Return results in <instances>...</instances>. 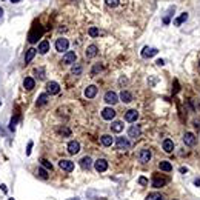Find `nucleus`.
I'll return each mask as SVG.
<instances>
[{
    "mask_svg": "<svg viewBox=\"0 0 200 200\" xmlns=\"http://www.w3.org/2000/svg\"><path fill=\"white\" fill-rule=\"evenodd\" d=\"M68 46H69V42H68V39H57V42H56V49L59 51V52H63V51H68Z\"/></svg>",
    "mask_w": 200,
    "mask_h": 200,
    "instance_id": "nucleus-1",
    "label": "nucleus"
},
{
    "mask_svg": "<svg viewBox=\"0 0 200 200\" xmlns=\"http://www.w3.org/2000/svg\"><path fill=\"white\" fill-rule=\"evenodd\" d=\"M94 168H95V171H98V172H105V171L108 169V162H106L105 159H98V160L94 162Z\"/></svg>",
    "mask_w": 200,
    "mask_h": 200,
    "instance_id": "nucleus-2",
    "label": "nucleus"
},
{
    "mask_svg": "<svg viewBox=\"0 0 200 200\" xmlns=\"http://www.w3.org/2000/svg\"><path fill=\"white\" fill-rule=\"evenodd\" d=\"M75 60H77V54L74 51H66V54L63 56V62L62 63L71 65V63H75Z\"/></svg>",
    "mask_w": 200,
    "mask_h": 200,
    "instance_id": "nucleus-3",
    "label": "nucleus"
},
{
    "mask_svg": "<svg viewBox=\"0 0 200 200\" xmlns=\"http://www.w3.org/2000/svg\"><path fill=\"white\" fill-rule=\"evenodd\" d=\"M59 166H60V169H63V171H66V172H71V171L74 169V163H72L71 160H66V159H62V160L59 162Z\"/></svg>",
    "mask_w": 200,
    "mask_h": 200,
    "instance_id": "nucleus-4",
    "label": "nucleus"
},
{
    "mask_svg": "<svg viewBox=\"0 0 200 200\" xmlns=\"http://www.w3.org/2000/svg\"><path fill=\"white\" fill-rule=\"evenodd\" d=\"M105 102L110 103V105H116V103L119 102V97H117V94H116L114 91H108V92L105 94Z\"/></svg>",
    "mask_w": 200,
    "mask_h": 200,
    "instance_id": "nucleus-5",
    "label": "nucleus"
},
{
    "mask_svg": "<svg viewBox=\"0 0 200 200\" xmlns=\"http://www.w3.org/2000/svg\"><path fill=\"white\" fill-rule=\"evenodd\" d=\"M42 36V28H34L31 33H29V37H28V40L31 42V43H36L37 40H39V37Z\"/></svg>",
    "mask_w": 200,
    "mask_h": 200,
    "instance_id": "nucleus-6",
    "label": "nucleus"
},
{
    "mask_svg": "<svg viewBox=\"0 0 200 200\" xmlns=\"http://www.w3.org/2000/svg\"><path fill=\"white\" fill-rule=\"evenodd\" d=\"M137 119H139V113H137V110H129V111L125 113V120H126V122L133 123V122H136Z\"/></svg>",
    "mask_w": 200,
    "mask_h": 200,
    "instance_id": "nucleus-7",
    "label": "nucleus"
},
{
    "mask_svg": "<svg viewBox=\"0 0 200 200\" xmlns=\"http://www.w3.org/2000/svg\"><path fill=\"white\" fill-rule=\"evenodd\" d=\"M116 145H117V148H119V149H122V151H126V149L129 148V140H128L126 137H117V142H116Z\"/></svg>",
    "mask_w": 200,
    "mask_h": 200,
    "instance_id": "nucleus-8",
    "label": "nucleus"
},
{
    "mask_svg": "<svg viewBox=\"0 0 200 200\" xmlns=\"http://www.w3.org/2000/svg\"><path fill=\"white\" fill-rule=\"evenodd\" d=\"M151 157H152V154H151L149 149H142L140 154H139V160H140L142 163H148V162L151 160Z\"/></svg>",
    "mask_w": 200,
    "mask_h": 200,
    "instance_id": "nucleus-9",
    "label": "nucleus"
},
{
    "mask_svg": "<svg viewBox=\"0 0 200 200\" xmlns=\"http://www.w3.org/2000/svg\"><path fill=\"white\" fill-rule=\"evenodd\" d=\"M157 52H159V51H157L156 48L145 46V48H143V51H142V57H145V59H149V57H154Z\"/></svg>",
    "mask_w": 200,
    "mask_h": 200,
    "instance_id": "nucleus-10",
    "label": "nucleus"
},
{
    "mask_svg": "<svg viewBox=\"0 0 200 200\" xmlns=\"http://www.w3.org/2000/svg\"><path fill=\"white\" fill-rule=\"evenodd\" d=\"M79 151H80V143L77 140H72V142L68 143V152L69 154H77Z\"/></svg>",
    "mask_w": 200,
    "mask_h": 200,
    "instance_id": "nucleus-11",
    "label": "nucleus"
},
{
    "mask_svg": "<svg viewBox=\"0 0 200 200\" xmlns=\"http://www.w3.org/2000/svg\"><path fill=\"white\" fill-rule=\"evenodd\" d=\"M46 91H48L49 94H57V92L60 91V86H59L57 82H48V85H46Z\"/></svg>",
    "mask_w": 200,
    "mask_h": 200,
    "instance_id": "nucleus-12",
    "label": "nucleus"
},
{
    "mask_svg": "<svg viewBox=\"0 0 200 200\" xmlns=\"http://www.w3.org/2000/svg\"><path fill=\"white\" fill-rule=\"evenodd\" d=\"M102 117H103L105 120H113V119L116 117V111H114L113 108H105V110L102 111Z\"/></svg>",
    "mask_w": 200,
    "mask_h": 200,
    "instance_id": "nucleus-13",
    "label": "nucleus"
},
{
    "mask_svg": "<svg viewBox=\"0 0 200 200\" xmlns=\"http://www.w3.org/2000/svg\"><path fill=\"white\" fill-rule=\"evenodd\" d=\"M139 136H140V126H139V125H133V126H129V129H128V137L137 139Z\"/></svg>",
    "mask_w": 200,
    "mask_h": 200,
    "instance_id": "nucleus-14",
    "label": "nucleus"
},
{
    "mask_svg": "<svg viewBox=\"0 0 200 200\" xmlns=\"http://www.w3.org/2000/svg\"><path fill=\"white\" fill-rule=\"evenodd\" d=\"M95 94H97V86H95V85H89V86L85 89V95H86L88 98L95 97Z\"/></svg>",
    "mask_w": 200,
    "mask_h": 200,
    "instance_id": "nucleus-15",
    "label": "nucleus"
},
{
    "mask_svg": "<svg viewBox=\"0 0 200 200\" xmlns=\"http://www.w3.org/2000/svg\"><path fill=\"white\" fill-rule=\"evenodd\" d=\"M183 140H185V143H186L188 146L195 145V136H194L192 133H186V134H185V137H183Z\"/></svg>",
    "mask_w": 200,
    "mask_h": 200,
    "instance_id": "nucleus-16",
    "label": "nucleus"
},
{
    "mask_svg": "<svg viewBox=\"0 0 200 200\" xmlns=\"http://www.w3.org/2000/svg\"><path fill=\"white\" fill-rule=\"evenodd\" d=\"M100 142H102V145H103V146H111V145L114 143V139H113L111 136L105 134V136L100 137Z\"/></svg>",
    "mask_w": 200,
    "mask_h": 200,
    "instance_id": "nucleus-17",
    "label": "nucleus"
},
{
    "mask_svg": "<svg viewBox=\"0 0 200 200\" xmlns=\"http://www.w3.org/2000/svg\"><path fill=\"white\" fill-rule=\"evenodd\" d=\"M48 49H49V43H48V40H42L40 43H39V52L40 54H46L48 52Z\"/></svg>",
    "mask_w": 200,
    "mask_h": 200,
    "instance_id": "nucleus-18",
    "label": "nucleus"
},
{
    "mask_svg": "<svg viewBox=\"0 0 200 200\" xmlns=\"http://www.w3.org/2000/svg\"><path fill=\"white\" fill-rule=\"evenodd\" d=\"M97 51H98V49H97L95 45H89V46L86 48V57H88V59L95 57V56H97Z\"/></svg>",
    "mask_w": 200,
    "mask_h": 200,
    "instance_id": "nucleus-19",
    "label": "nucleus"
},
{
    "mask_svg": "<svg viewBox=\"0 0 200 200\" xmlns=\"http://www.w3.org/2000/svg\"><path fill=\"white\" fill-rule=\"evenodd\" d=\"M36 52H37V49H34V48H29V49L26 51V54H25V63H29V62L34 59Z\"/></svg>",
    "mask_w": 200,
    "mask_h": 200,
    "instance_id": "nucleus-20",
    "label": "nucleus"
},
{
    "mask_svg": "<svg viewBox=\"0 0 200 200\" xmlns=\"http://www.w3.org/2000/svg\"><path fill=\"white\" fill-rule=\"evenodd\" d=\"M23 86H25L28 91H31V89L36 86V82H34V79H33V77H26V79L23 80Z\"/></svg>",
    "mask_w": 200,
    "mask_h": 200,
    "instance_id": "nucleus-21",
    "label": "nucleus"
},
{
    "mask_svg": "<svg viewBox=\"0 0 200 200\" xmlns=\"http://www.w3.org/2000/svg\"><path fill=\"white\" fill-rule=\"evenodd\" d=\"M91 165H92V160H91V157H83L82 160H80V166L83 168V169H89L91 168Z\"/></svg>",
    "mask_w": 200,
    "mask_h": 200,
    "instance_id": "nucleus-22",
    "label": "nucleus"
},
{
    "mask_svg": "<svg viewBox=\"0 0 200 200\" xmlns=\"http://www.w3.org/2000/svg\"><path fill=\"white\" fill-rule=\"evenodd\" d=\"M120 98H122L123 103H129L131 100H133V95H131V92H128V91H122V92H120Z\"/></svg>",
    "mask_w": 200,
    "mask_h": 200,
    "instance_id": "nucleus-23",
    "label": "nucleus"
},
{
    "mask_svg": "<svg viewBox=\"0 0 200 200\" xmlns=\"http://www.w3.org/2000/svg\"><path fill=\"white\" fill-rule=\"evenodd\" d=\"M163 149H165V152H172V149H174L172 140H169V139L163 140Z\"/></svg>",
    "mask_w": 200,
    "mask_h": 200,
    "instance_id": "nucleus-24",
    "label": "nucleus"
},
{
    "mask_svg": "<svg viewBox=\"0 0 200 200\" xmlns=\"http://www.w3.org/2000/svg\"><path fill=\"white\" fill-rule=\"evenodd\" d=\"M168 182V179H160V177H154V180H152V186L154 188H162L165 183Z\"/></svg>",
    "mask_w": 200,
    "mask_h": 200,
    "instance_id": "nucleus-25",
    "label": "nucleus"
},
{
    "mask_svg": "<svg viewBox=\"0 0 200 200\" xmlns=\"http://www.w3.org/2000/svg\"><path fill=\"white\" fill-rule=\"evenodd\" d=\"M186 19H188V14L186 13H183V14H180L175 20H174V26H180L183 22H186Z\"/></svg>",
    "mask_w": 200,
    "mask_h": 200,
    "instance_id": "nucleus-26",
    "label": "nucleus"
},
{
    "mask_svg": "<svg viewBox=\"0 0 200 200\" xmlns=\"http://www.w3.org/2000/svg\"><path fill=\"white\" fill-rule=\"evenodd\" d=\"M111 129H113V133H122L123 131V123L122 122H113Z\"/></svg>",
    "mask_w": 200,
    "mask_h": 200,
    "instance_id": "nucleus-27",
    "label": "nucleus"
},
{
    "mask_svg": "<svg viewBox=\"0 0 200 200\" xmlns=\"http://www.w3.org/2000/svg\"><path fill=\"white\" fill-rule=\"evenodd\" d=\"M145 200H165V197L162 194H159V192H151V194L146 195Z\"/></svg>",
    "mask_w": 200,
    "mask_h": 200,
    "instance_id": "nucleus-28",
    "label": "nucleus"
},
{
    "mask_svg": "<svg viewBox=\"0 0 200 200\" xmlns=\"http://www.w3.org/2000/svg\"><path fill=\"white\" fill-rule=\"evenodd\" d=\"M159 168H160L162 171H166V172L172 171V165H171L169 162H160V163H159Z\"/></svg>",
    "mask_w": 200,
    "mask_h": 200,
    "instance_id": "nucleus-29",
    "label": "nucleus"
},
{
    "mask_svg": "<svg viewBox=\"0 0 200 200\" xmlns=\"http://www.w3.org/2000/svg\"><path fill=\"white\" fill-rule=\"evenodd\" d=\"M46 102H48V92L40 94V95H39V98H37V105H45Z\"/></svg>",
    "mask_w": 200,
    "mask_h": 200,
    "instance_id": "nucleus-30",
    "label": "nucleus"
},
{
    "mask_svg": "<svg viewBox=\"0 0 200 200\" xmlns=\"http://www.w3.org/2000/svg\"><path fill=\"white\" fill-rule=\"evenodd\" d=\"M40 163H42V166H43V168H46L48 171H52V165H51L46 159H42V160H40Z\"/></svg>",
    "mask_w": 200,
    "mask_h": 200,
    "instance_id": "nucleus-31",
    "label": "nucleus"
},
{
    "mask_svg": "<svg viewBox=\"0 0 200 200\" xmlns=\"http://www.w3.org/2000/svg\"><path fill=\"white\" fill-rule=\"evenodd\" d=\"M37 175H39L40 179H43V180H46V179H48L46 169H43V168H39V171H37Z\"/></svg>",
    "mask_w": 200,
    "mask_h": 200,
    "instance_id": "nucleus-32",
    "label": "nucleus"
},
{
    "mask_svg": "<svg viewBox=\"0 0 200 200\" xmlns=\"http://www.w3.org/2000/svg\"><path fill=\"white\" fill-rule=\"evenodd\" d=\"M98 34H100V33H98V29H97L95 26H92V28H89V36H91V37H97Z\"/></svg>",
    "mask_w": 200,
    "mask_h": 200,
    "instance_id": "nucleus-33",
    "label": "nucleus"
},
{
    "mask_svg": "<svg viewBox=\"0 0 200 200\" xmlns=\"http://www.w3.org/2000/svg\"><path fill=\"white\" fill-rule=\"evenodd\" d=\"M71 72L72 74H75V75H79V74H82V66H72V69H71Z\"/></svg>",
    "mask_w": 200,
    "mask_h": 200,
    "instance_id": "nucleus-34",
    "label": "nucleus"
},
{
    "mask_svg": "<svg viewBox=\"0 0 200 200\" xmlns=\"http://www.w3.org/2000/svg\"><path fill=\"white\" fill-rule=\"evenodd\" d=\"M36 74L39 75V79H42V80L45 79V69H43V68H40V69H36Z\"/></svg>",
    "mask_w": 200,
    "mask_h": 200,
    "instance_id": "nucleus-35",
    "label": "nucleus"
},
{
    "mask_svg": "<svg viewBox=\"0 0 200 200\" xmlns=\"http://www.w3.org/2000/svg\"><path fill=\"white\" fill-rule=\"evenodd\" d=\"M105 2H106V5H108V6H117L120 0H105Z\"/></svg>",
    "mask_w": 200,
    "mask_h": 200,
    "instance_id": "nucleus-36",
    "label": "nucleus"
},
{
    "mask_svg": "<svg viewBox=\"0 0 200 200\" xmlns=\"http://www.w3.org/2000/svg\"><path fill=\"white\" fill-rule=\"evenodd\" d=\"M98 71H102V65H100V63H97V65L92 68V75H95Z\"/></svg>",
    "mask_w": 200,
    "mask_h": 200,
    "instance_id": "nucleus-37",
    "label": "nucleus"
},
{
    "mask_svg": "<svg viewBox=\"0 0 200 200\" xmlns=\"http://www.w3.org/2000/svg\"><path fill=\"white\" fill-rule=\"evenodd\" d=\"M16 123H17V119H14V117H13V119H11V123H10V129H11V131H14V129H16Z\"/></svg>",
    "mask_w": 200,
    "mask_h": 200,
    "instance_id": "nucleus-38",
    "label": "nucleus"
},
{
    "mask_svg": "<svg viewBox=\"0 0 200 200\" xmlns=\"http://www.w3.org/2000/svg\"><path fill=\"white\" fill-rule=\"evenodd\" d=\"M33 145H34V143H33V140H29V142H28V148H26V156H29V154H31Z\"/></svg>",
    "mask_w": 200,
    "mask_h": 200,
    "instance_id": "nucleus-39",
    "label": "nucleus"
},
{
    "mask_svg": "<svg viewBox=\"0 0 200 200\" xmlns=\"http://www.w3.org/2000/svg\"><path fill=\"white\" fill-rule=\"evenodd\" d=\"M139 183H140L142 186H145V185H148L149 182H148V179H145V177H140V179H139Z\"/></svg>",
    "mask_w": 200,
    "mask_h": 200,
    "instance_id": "nucleus-40",
    "label": "nucleus"
},
{
    "mask_svg": "<svg viewBox=\"0 0 200 200\" xmlns=\"http://www.w3.org/2000/svg\"><path fill=\"white\" fill-rule=\"evenodd\" d=\"M60 134H65V136H71V131L68 128H62L60 129Z\"/></svg>",
    "mask_w": 200,
    "mask_h": 200,
    "instance_id": "nucleus-41",
    "label": "nucleus"
},
{
    "mask_svg": "<svg viewBox=\"0 0 200 200\" xmlns=\"http://www.w3.org/2000/svg\"><path fill=\"white\" fill-rule=\"evenodd\" d=\"M157 65H159V66H163V65H165V60H163V59H159V60H157Z\"/></svg>",
    "mask_w": 200,
    "mask_h": 200,
    "instance_id": "nucleus-42",
    "label": "nucleus"
},
{
    "mask_svg": "<svg viewBox=\"0 0 200 200\" xmlns=\"http://www.w3.org/2000/svg\"><path fill=\"white\" fill-rule=\"evenodd\" d=\"M0 189H2V191H3L5 194L8 192V189H6V186H5V185H0Z\"/></svg>",
    "mask_w": 200,
    "mask_h": 200,
    "instance_id": "nucleus-43",
    "label": "nucleus"
},
{
    "mask_svg": "<svg viewBox=\"0 0 200 200\" xmlns=\"http://www.w3.org/2000/svg\"><path fill=\"white\" fill-rule=\"evenodd\" d=\"M3 17V8H0V19Z\"/></svg>",
    "mask_w": 200,
    "mask_h": 200,
    "instance_id": "nucleus-44",
    "label": "nucleus"
},
{
    "mask_svg": "<svg viewBox=\"0 0 200 200\" xmlns=\"http://www.w3.org/2000/svg\"><path fill=\"white\" fill-rule=\"evenodd\" d=\"M13 3H19V2H22V0H11Z\"/></svg>",
    "mask_w": 200,
    "mask_h": 200,
    "instance_id": "nucleus-45",
    "label": "nucleus"
},
{
    "mask_svg": "<svg viewBox=\"0 0 200 200\" xmlns=\"http://www.w3.org/2000/svg\"><path fill=\"white\" fill-rule=\"evenodd\" d=\"M8 200H16V198H8Z\"/></svg>",
    "mask_w": 200,
    "mask_h": 200,
    "instance_id": "nucleus-46",
    "label": "nucleus"
},
{
    "mask_svg": "<svg viewBox=\"0 0 200 200\" xmlns=\"http://www.w3.org/2000/svg\"><path fill=\"white\" fill-rule=\"evenodd\" d=\"M198 66H200V60H198Z\"/></svg>",
    "mask_w": 200,
    "mask_h": 200,
    "instance_id": "nucleus-47",
    "label": "nucleus"
},
{
    "mask_svg": "<svg viewBox=\"0 0 200 200\" xmlns=\"http://www.w3.org/2000/svg\"><path fill=\"white\" fill-rule=\"evenodd\" d=\"M0 105H2V102H0Z\"/></svg>",
    "mask_w": 200,
    "mask_h": 200,
    "instance_id": "nucleus-48",
    "label": "nucleus"
}]
</instances>
